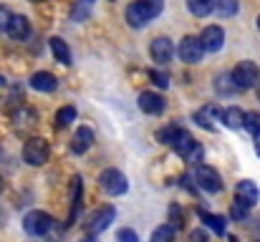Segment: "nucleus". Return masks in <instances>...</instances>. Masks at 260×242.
<instances>
[{
	"instance_id": "nucleus-1",
	"label": "nucleus",
	"mask_w": 260,
	"mask_h": 242,
	"mask_svg": "<svg viewBox=\"0 0 260 242\" xmlns=\"http://www.w3.org/2000/svg\"><path fill=\"white\" fill-rule=\"evenodd\" d=\"M23 230H25L28 235H33V237L61 242L63 240V230H66V227H63L61 222H56L51 215H46V212H41V210H33V212L25 215V220H23Z\"/></svg>"
},
{
	"instance_id": "nucleus-2",
	"label": "nucleus",
	"mask_w": 260,
	"mask_h": 242,
	"mask_svg": "<svg viewBox=\"0 0 260 242\" xmlns=\"http://www.w3.org/2000/svg\"><path fill=\"white\" fill-rule=\"evenodd\" d=\"M172 149L184 161H192V164H194V161L202 159V147H200V142H194L192 134H189L187 129H182V126H179V134H177V139H174Z\"/></svg>"
},
{
	"instance_id": "nucleus-3",
	"label": "nucleus",
	"mask_w": 260,
	"mask_h": 242,
	"mask_svg": "<svg viewBox=\"0 0 260 242\" xmlns=\"http://www.w3.org/2000/svg\"><path fill=\"white\" fill-rule=\"evenodd\" d=\"M230 76H233V83L238 86V91H248V88L258 86L260 68H258V63H253V61H243V63H238L233 68Z\"/></svg>"
},
{
	"instance_id": "nucleus-4",
	"label": "nucleus",
	"mask_w": 260,
	"mask_h": 242,
	"mask_svg": "<svg viewBox=\"0 0 260 242\" xmlns=\"http://www.w3.org/2000/svg\"><path fill=\"white\" fill-rule=\"evenodd\" d=\"M99 184H101V189H104L109 197H121V194L129 189V182H126V177H124L119 169H106V171H101V174H99Z\"/></svg>"
},
{
	"instance_id": "nucleus-5",
	"label": "nucleus",
	"mask_w": 260,
	"mask_h": 242,
	"mask_svg": "<svg viewBox=\"0 0 260 242\" xmlns=\"http://www.w3.org/2000/svg\"><path fill=\"white\" fill-rule=\"evenodd\" d=\"M48 154H51L48 142L41 139V136L28 139L25 147H23V161L30 164V166H41V164H46V161H48Z\"/></svg>"
},
{
	"instance_id": "nucleus-6",
	"label": "nucleus",
	"mask_w": 260,
	"mask_h": 242,
	"mask_svg": "<svg viewBox=\"0 0 260 242\" xmlns=\"http://www.w3.org/2000/svg\"><path fill=\"white\" fill-rule=\"evenodd\" d=\"M177 56H179V61H184V63H200L202 56H205L202 38H197V36H184L182 43H179V48H177Z\"/></svg>"
},
{
	"instance_id": "nucleus-7",
	"label": "nucleus",
	"mask_w": 260,
	"mask_h": 242,
	"mask_svg": "<svg viewBox=\"0 0 260 242\" xmlns=\"http://www.w3.org/2000/svg\"><path fill=\"white\" fill-rule=\"evenodd\" d=\"M194 182H197V187H200L202 192H207V194H217V192L222 189L220 174H217L212 166H207V164H200V166L194 169Z\"/></svg>"
},
{
	"instance_id": "nucleus-8",
	"label": "nucleus",
	"mask_w": 260,
	"mask_h": 242,
	"mask_svg": "<svg viewBox=\"0 0 260 242\" xmlns=\"http://www.w3.org/2000/svg\"><path fill=\"white\" fill-rule=\"evenodd\" d=\"M114 217H116V210H114L111 204L99 207V210L86 220V232L88 235H99V232H104V230L114 222Z\"/></svg>"
},
{
	"instance_id": "nucleus-9",
	"label": "nucleus",
	"mask_w": 260,
	"mask_h": 242,
	"mask_svg": "<svg viewBox=\"0 0 260 242\" xmlns=\"http://www.w3.org/2000/svg\"><path fill=\"white\" fill-rule=\"evenodd\" d=\"M149 53H152V61H154L157 66H167V63L172 61V56H174L172 41H170V38H165V36L154 38V41H152V48H149Z\"/></svg>"
},
{
	"instance_id": "nucleus-10",
	"label": "nucleus",
	"mask_w": 260,
	"mask_h": 242,
	"mask_svg": "<svg viewBox=\"0 0 260 242\" xmlns=\"http://www.w3.org/2000/svg\"><path fill=\"white\" fill-rule=\"evenodd\" d=\"M200 38H202V46H205L207 53H217L225 46V30L220 25H207Z\"/></svg>"
},
{
	"instance_id": "nucleus-11",
	"label": "nucleus",
	"mask_w": 260,
	"mask_h": 242,
	"mask_svg": "<svg viewBox=\"0 0 260 242\" xmlns=\"http://www.w3.org/2000/svg\"><path fill=\"white\" fill-rule=\"evenodd\" d=\"M165 98L159 96V93H154V91H142L139 93V109L147 114V116H159L162 111H165Z\"/></svg>"
},
{
	"instance_id": "nucleus-12",
	"label": "nucleus",
	"mask_w": 260,
	"mask_h": 242,
	"mask_svg": "<svg viewBox=\"0 0 260 242\" xmlns=\"http://www.w3.org/2000/svg\"><path fill=\"white\" fill-rule=\"evenodd\" d=\"M235 199H240V202H245L248 207H255L260 202V189L255 182H250V179H243V182H238L235 184Z\"/></svg>"
},
{
	"instance_id": "nucleus-13",
	"label": "nucleus",
	"mask_w": 260,
	"mask_h": 242,
	"mask_svg": "<svg viewBox=\"0 0 260 242\" xmlns=\"http://www.w3.org/2000/svg\"><path fill=\"white\" fill-rule=\"evenodd\" d=\"M91 147H93V131L88 126H79L74 139H71V152L74 154H86Z\"/></svg>"
},
{
	"instance_id": "nucleus-14",
	"label": "nucleus",
	"mask_w": 260,
	"mask_h": 242,
	"mask_svg": "<svg viewBox=\"0 0 260 242\" xmlns=\"http://www.w3.org/2000/svg\"><path fill=\"white\" fill-rule=\"evenodd\" d=\"M30 88H36L41 93H53L58 88V79L53 74H48V71H38V74L30 76Z\"/></svg>"
},
{
	"instance_id": "nucleus-15",
	"label": "nucleus",
	"mask_w": 260,
	"mask_h": 242,
	"mask_svg": "<svg viewBox=\"0 0 260 242\" xmlns=\"http://www.w3.org/2000/svg\"><path fill=\"white\" fill-rule=\"evenodd\" d=\"M13 41H25L28 36H30V23H28V18L25 15H13V20H10V25H8V30H5Z\"/></svg>"
},
{
	"instance_id": "nucleus-16",
	"label": "nucleus",
	"mask_w": 260,
	"mask_h": 242,
	"mask_svg": "<svg viewBox=\"0 0 260 242\" xmlns=\"http://www.w3.org/2000/svg\"><path fill=\"white\" fill-rule=\"evenodd\" d=\"M48 46H51V53H53V58H56L58 63L71 66V51H69L66 41H61L58 36H53V38H48Z\"/></svg>"
},
{
	"instance_id": "nucleus-17",
	"label": "nucleus",
	"mask_w": 260,
	"mask_h": 242,
	"mask_svg": "<svg viewBox=\"0 0 260 242\" xmlns=\"http://www.w3.org/2000/svg\"><path fill=\"white\" fill-rule=\"evenodd\" d=\"M220 121H222L228 129H243V124H245V114H243L238 106H230V109H225V111L220 114Z\"/></svg>"
},
{
	"instance_id": "nucleus-18",
	"label": "nucleus",
	"mask_w": 260,
	"mask_h": 242,
	"mask_svg": "<svg viewBox=\"0 0 260 242\" xmlns=\"http://www.w3.org/2000/svg\"><path fill=\"white\" fill-rule=\"evenodd\" d=\"M200 217H202V222H205L215 235H220V237L225 235V222H228L225 217H220V215H210V212H205V210H200Z\"/></svg>"
},
{
	"instance_id": "nucleus-19",
	"label": "nucleus",
	"mask_w": 260,
	"mask_h": 242,
	"mask_svg": "<svg viewBox=\"0 0 260 242\" xmlns=\"http://www.w3.org/2000/svg\"><path fill=\"white\" fill-rule=\"evenodd\" d=\"M137 5H139V10L144 13L147 20H154L165 10V0H137Z\"/></svg>"
},
{
	"instance_id": "nucleus-20",
	"label": "nucleus",
	"mask_w": 260,
	"mask_h": 242,
	"mask_svg": "<svg viewBox=\"0 0 260 242\" xmlns=\"http://www.w3.org/2000/svg\"><path fill=\"white\" fill-rule=\"evenodd\" d=\"M222 111L217 109V106H205V109H200L197 114H194V121L200 124V126H205V129H212V121H215V116H220Z\"/></svg>"
},
{
	"instance_id": "nucleus-21",
	"label": "nucleus",
	"mask_w": 260,
	"mask_h": 242,
	"mask_svg": "<svg viewBox=\"0 0 260 242\" xmlns=\"http://www.w3.org/2000/svg\"><path fill=\"white\" fill-rule=\"evenodd\" d=\"M187 8H189L192 15L205 18V15H210L215 10V0H187Z\"/></svg>"
},
{
	"instance_id": "nucleus-22",
	"label": "nucleus",
	"mask_w": 260,
	"mask_h": 242,
	"mask_svg": "<svg viewBox=\"0 0 260 242\" xmlns=\"http://www.w3.org/2000/svg\"><path fill=\"white\" fill-rule=\"evenodd\" d=\"M126 23H129L132 28H144V25L149 23V20L144 18V13L139 10V5H137V0H134V3H132L129 8H126Z\"/></svg>"
},
{
	"instance_id": "nucleus-23",
	"label": "nucleus",
	"mask_w": 260,
	"mask_h": 242,
	"mask_svg": "<svg viewBox=\"0 0 260 242\" xmlns=\"http://www.w3.org/2000/svg\"><path fill=\"white\" fill-rule=\"evenodd\" d=\"M79 210H81V177H74V204H71V217H69L66 227H71L76 222Z\"/></svg>"
},
{
	"instance_id": "nucleus-24",
	"label": "nucleus",
	"mask_w": 260,
	"mask_h": 242,
	"mask_svg": "<svg viewBox=\"0 0 260 242\" xmlns=\"http://www.w3.org/2000/svg\"><path fill=\"white\" fill-rule=\"evenodd\" d=\"M74 121H76V109H74V106H61L58 114H56V126H58V129H66V126H71Z\"/></svg>"
},
{
	"instance_id": "nucleus-25",
	"label": "nucleus",
	"mask_w": 260,
	"mask_h": 242,
	"mask_svg": "<svg viewBox=\"0 0 260 242\" xmlns=\"http://www.w3.org/2000/svg\"><path fill=\"white\" fill-rule=\"evenodd\" d=\"M215 10H217V15H222V18H233V15H238L240 3H238V0H215Z\"/></svg>"
},
{
	"instance_id": "nucleus-26",
	"label": "nucleus",
	"mask_w": 260,
	"mask_h": 242,
	"mask_svg": "<svg viewBox=\"0 0 260 242\" xmlns=\"http://www.w3.org/2000/svg\"><path fill=\"white\" fill-rule=\"evenodd\" d=\"M149 242H174V227L172 225H162L152 232Z\"/></svg>"
},
{
	"instance_id": "nucleus-27",
	"label": "nucleus",
	"mask_w": 260,
	"mask_h": 242,
	"mask_svg": "<svg viewBox=\"0 0 260 242\" xmlns=\"http://www.w3.org/2000/svg\"><path fill=\"white\" fill-rule=\"evenodd\" d=\"M215 86H217V93H222V96H225V93H235V91H238V86L233 83V76H228V74L217 76V83H215Z\"/></svg>"
},
{
	"instance_id": "nucleus-28",
	"label": "nucleus",
	"mask_w": 260,
	"mask_h": 242,
	"mask_svg": "<svg viewBox=\"0 0 260 242\" xmlns=\"http://www.w3.org/2000/svg\"><path fill=\"white\" fill-rule=\"evenodd\" d=\"M243 129H248L253 136L260 131V114L258 111H248L245 114V124H243Z\"/></svg>"
},
{
	"instance_id": "nucleus-29",
	"label": "nucleus",
	"mask_w": 260,
	"mask_h": 242,
	"mask_svg": "<svg viewBox=\"0 0 260 242\" xmlns=\"http://www.w3.org/2000/svg\"><path fill=\"white\" fill-rule=\"evenodd\" d=\"M170 222H172V227H174V230L184 227V215H182L179 204H172V207H170Z\"/></svg>"
},
{
	"instance_id": "nucleus-30",
	"label": "nucleus",
	"mask_w": 260,
	"mask_h": 242,
	"mask_svg": "<svg viewBox=\"0 0 260 242\" xmlns=\"http://www.w3.org/2000/svg\"><path fill=\"white\" fill-rule=\"evenodd\" d=\"M116 242H139V235L132 230V227H121L116 232Z\"/></svg>"
},
{
	"instance_id": "nucleus-31",
	"label": "nucleus",
	"mask_w": 260,
	"mask_h": 242,
	"mask_svg": "<svg viewBox=\"0 0 260 242\" xmlns=\"http://www.w3.org/2000/svg\"><path fill=\"white\" fill-rule=\"evenodd\" d=\"M248 212H250V207H248L245 202H240V199L233 202V217H235V220H245Z\"/></svg>"
},
{
	"instance_id": "nucleus-32",
	"label": "nucleus",
	"mask_w": 260,
	"mask_h": 242,
	"mask_svg": "<svg viewBox=\"0 0 260 242\" xmlns=\"http://www.w3.org/2000/svg\"><path fill=\"white\" fill-rule=\"evenodd\" d=\"M149 79L154 81L159 88H167V86H170V76H167V74H162V71H149Z\"/></svg>"
},
{
	"instance_id": "nucleus-33",
	"label": "nucleus",
	"mask_w": 260,
	"mask_h": 242,
	"mask_svg": "<svg viewBox=\"0 0 260 242\" xmlns=\"http://www.w3.org/2000/svg\"><path fill=\"white\" fill-rule=\"evenodd\" d=\"M10 20H13V13H10L5 5H0V30H8Z\"/></svg>"
},
{
	"instance_id": "nucleus-34",
	"label": "nucleus",
	"mask_w": 260,
	"mask_h": 242,
	"mask_svg": "<svg viewBox=\"0 0 260 242\" xmlns=\"http://www.w3.org/2000/svg\"><path fill=\"white\" fill-rule=\"evenodd\" d=\"M187 242H210V235H207V230H192Z\"/></svg>"
},
{
	"instance_id": "nucleus-35",
	"label": "nucleus",
	"mask_w": 260,
	"mask_h": 242,
	"mask_svg": "<svg viewBox=\"0 0 260 242\" xmlns=\"http://www.w3.org/2000/svg\"><path fill=\"white\" fill-rule=\"evenodd\" d=\"M253 139H255V154H258V157H260V131H258V134H255V136H253Z\"/></svg>"
},
{
	"instance_id": "nucleus-36",
	"label": "nucleus",
	"mask_w": 260,
	"mask_h": 242,
	"mask_svg": "<svg viewBox=\"0 0 260 242\" xmlns=\"http://www.w3.org/2000/svg\"><path fill=\"white\" fill-rule=\"evenodd\" d=\"M81 242H96V235H86V237H84Z\"/></svg>"
},
{
	"instance_id": "nucleus-37",
	"label": "nucleus",
	"mask_w": 260,
	"mask_h": 242,
	"mask_svg": "<svg viewBox=\"0 0 260 242\" xmlns=\"http://www.w3.org/2000/svg\"><path fill=\"white\" fill-rule=\"evenodd\" d=\"M0 86H5V79H3V76H0Z\"/></svg>"
},
{
	"instance_id": "nucleus-38",
	"label": "nucleus",
	"mask_w": 260,
	"mask_h": 242,
	"mask_svg": "<svg viewBox=\"0 0 260 242\" xmlns=\"http://www.w3.org/2000/svg\"><path fill=\"white\" fill-rule=\"evenodd\" d=\"M228 242H238V240H235V237H228Z\"/></svg>"
},
{
	"instance_id": "nucleus-39",
	"label": "nucleus",
	"mask_w": 260,
	"mask_h": 242,
	"mask_svg": "<svg viewBox=\"0 0 260 242\" xmlns=\"http://www.w3.org/2000/svg\"><path fill=\"white\" fill-rule=\"evenodd\" d=\"M0 192H3V177H0Z\"/></svg>"
},
{
	"instance_id": "nucleus-40",
	"label": "nucleus",
	"mask_w": 260,
	"mask_h": 242,
	"mask_svg": "<svg viewBox=\"0 0 260 242\" xmlns=\"http://www.w3.org/2000/svg\"><path fill=\"white\" fill-rule=\"evenodd\" d=\"M258 30H260V15H258Z\"/></svg>"
},
{
	"instance_id": "nucleus-41",
	"label": "nucleus",
	"mask_w": 260,
	"mask_h": 242,
	"mask_svg": "<svg viewBox=\"0 0 260 242\" xmlns=\"http://www.w3.org/2000/svg\"><path fill=\"white\" fill-rule=\"evenodd\" d=\"M0 225H3V215H0Z\"/></svg>"
},
{
	"instance_id": "nucleus-42",
	"label": "nucleus",
	"mask_w": 260,
	"mask_h": 242,
	"mask_svg": "<svg viewBox=\"0 0 260 242\" xmlns=\"http://www.w3.org/2000/svg\"><path fill=\"white\" fill-rule=\"evenodd\" d=\"M258 98H260V86H258Z\"/></svg>"
},
{
	"instance_id": "nucleus-43",
	"label": "nucleus",
	"mask_w": 260,
	"mask_h": 242,
	"mask_svg": "<svg viewBox=\"0 0 260 242\" xmlns=\"http://www.w3.org/2000/svg\"><path fill=\"white\" fill-rule=\"evenodd\" d=\"M30 3H41V0H30Z\"/></svg>"
}]
</instances>
